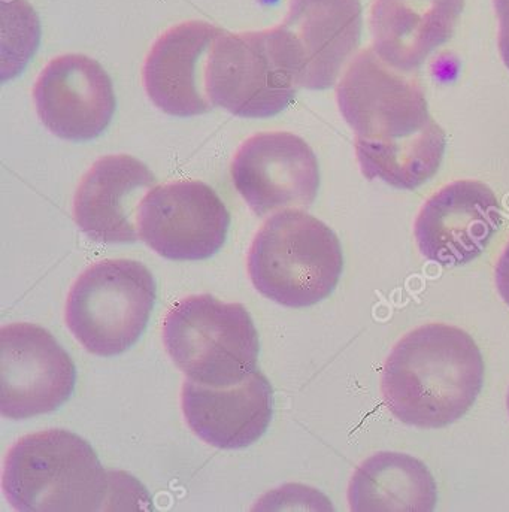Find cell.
<instances>
[{"mask_svg":"<svg viewBox=\"0 0 509 512\" xmlns=\"http://www.w3.org/2000/svg\"><path fill=\"white\" fill-rule=\"evenodd\" d=\"M232 180L254 214L308 208L320 189V166L308 144L290 132H263L239 147Z\"/></svg>","mask_w":509,"mask_h":512,"instance_id":"8fae6325","label":"cell"},{"mask_svg":"<svg viewBox=\"0 0 509 512\" xmlns=\"http://www.w3.org/2000/svg\"><path fill=\"white\" fill-rule=\"evenodd\" d=\"M184 417L196 436L221 450L256 444L274 414V390L257 369L239 384L211 387L187 378L181 395Z\"/></svg>","mask_w":509,"mask_h":512,"instance_id":"2e32d148","label":"cell"},{"mask_svg":"<svg viewBox=\"0 0 509 512\" xmlns=\"http://www.w3.org/2000/svg\"><path fill=\"white\" fill-rule=\"evenodd\" d=\"M292 53L301 89L335 86L362 39L360 0H289L277 26Z\"/></svg>","mask_w":509,"mask_h":512,"instance_id":"7c38bea8","label":"cell"},{"mask_svg":"<svg viewBox=\"0 0 509 512\" xmlns=\"http://www.w3.org/2000/svg\"><path fill=\"white\" fill-rule=\"evenodd\" d=\"M438 493L427 466L409 454L380 451L354 472L348 502L356 512H432Z\"/></svg>","mask_w":509,"mask_h":512,"instance_id":"ac0fdd59","label":"cell"},{"mask_svg":"<svg viewBox=\"0 0 509 512\" xmlns=\"http://www.w3.org/2000/svg\"><path fill=\"white\" fill-rule=\"evenodd\" d=\"M465 5L466 0H374L372 48L387 65L409 74L450 41Z\"/></svg>","mask_w":509,"mask_h":512,"instance_id":"e0dca14e","label":"cell"},{"mask_svg":"<svg viewBox=\"0 0 509 512\" xmlns=\"http://www.w3.org/2000/svg\"><path fill=\"white\" fill-rule=\"evenodd\" d=\"M77 369L44 327L6 324L0 329V411L24 420L56 411L71 399Z\"/></svg>","mask_w":509,"mask_h":512,"instance_id":"ba28073f","label":"cell"},{"mask_svg":"<svg viewBox=\"0 0 509 512\" xmlns=\"http://www.w3.org/2000/svg\"><path fill=\"white\" fill-rule=\"evenodd\" d=\"M205 87L212 105L244 118L280 114L301 89L295 60L278 27L221 33L206 60Z\"/></svg>","mask_w":509,"mask_h":512,"instance_id":"5b68a950","label":"cell"},{"mask_svg":"<svg viewBox=\"0 0 509 512\" xmlns=\"http://www.w3.org/2000/svg\"><path fill=\"white\" fill-rule=\"evenodd\" d=\"M33 101L39 120L54 136L75 142L101 136L117 108L108 72L84 54L51 60L36 81Z\"/></svg>","mask_w":509,"mask_h":512,"instance_id":"4fadbf2b","label":"cell"},{"mask_svg":"<svg viewBox=\"0 0 509 512\" xmlns=\"http://www.w3.org/2000/svg\"><path fill=\"white\" fill-rule=\"evenodd\" d=\"M163 342L177 368L205 386H235L257 371L259 333L241 304L211 295L183 299L166 315Z\"/></svg>","mask_w":509,"mask_h":512,"instance_id":"277c9868","label":"cell"},{"mask_svg":"<svg viewBox=\"0 0 509 512\" xmlns=\"http://www.w3.org/2000/svg\"><path fill=\"white\" fill-rule=\"evenodd\" d=\"M499 20L498 45L502 62L509 71V0H493Z\"/></svg>","mask_w":509,"mask_h":512,"instance_id":"ffe728a7","label":"cell"},{"mask_svg":"<svg viewBox=\"0 0 509 512\" xmlns=\"http://www.w3.org/2000/svg\"><path fill=\"white\" fill-rule=\"evenodd\" d=\"M342 271L344 254L336 233L299 209L272 215L248 254L254 289L283 307L306 308L329 298Z\"/></svg>","mask_w":509,"mask_h":512,"instance_id":"3957f363","label":"cell"},{"mask_svg":"<svg viewBox=\"0 0 509 512\" xmlns=\"http://www.w3.org/2000/svg\"><path fill=\"white\" fill-rule=\"evenodd\" d=\"M156 304V280L144 263L102 260L72 286L66 324L89 353L114 357L132 348Z\"/></svg>","mask_w":509,"mask_h":512,"instance_id":"8992f818","label":"cell"},{"mask_svg":"<svg viewBox=\"0 0 509 512\" xmlns=\"http://www.w3.org/2000/svg\"><path fill=\"white\" fill-rule=\"evenodd\" d=\"M336 101L345 123L363 141H404L435 121L421 84L383 62L374 48L348 63Z\"/></svg>","mask_w":509,"mask_h":512,"instance_id":"52a82bcc","label":"cell"},{"mask_svg":"<svg viewBox=\"0 0 509 512\" xmlns=\"http://www.w3.org/2000/svg\"><path fill=\"white\" fill-rule=\"evenodd\" d=\"M507 407H508V412H509V390H508V396H507Z\"/></svg>","mask_w":509,"mask_h":512,"instance_id":"7402d4cb","label":"cell"},{"mask_svg":"<svg viewBox=\"0 0 509 512\" xmlns=\"http://www.w3.org/2000/svg\"><path fill=\"white\" fill-rule=\"evenodd\" d=\"M445 148L447 135L436 121L404 141L381 144L354 138L363 177L398 190H415L432 180L444 160Z\"/></svg>","mask_w":509,"mask_h":512,"instance_id":"d6986e66","label":"cell"},{"mask_svg":"<svg viewBox=\"0 0 509 512\" xmlns=\"http://www.w3.org/2000/svg\"><path fill=\"white\" fill-rule=\"evenodd\" d=\"M224 30L206 21H184L159 36L144 63L150 101L175 117L202 115L214 108L205 87L212 42Z\"/></svg>","mask_w":509,"mask_h":512,"instance_id":"5bb4252c","label":"cell"},{"mask_svg":"<svg viewBox=\"0 0 509 512\" xmlns=\"http://www.w3.org/2000/svg\"><path fill=\"white\" fill-rule=\"evenodd\" d=\"M484 369L483 354L468 332L450 324H424L393 347L381 372V393L402 423L441 429L474 407Z\"/></svg>","mask_w":509,"mask_h":512,"instance_id":"6da1fadb","label":"cell"},{"mask_svg":"<svg viewBox=\"0 0 509 512\" xmlns=\"http://www.w3.org/2000/svg\"><path fill=\"white\" fill-rule=\"evenodd\" d=\"M154 184L153 172L136 157H102L75 193L74 217L81 232L99 244L138 241L139 205Z\"/></svg>","mask_w":509,"mask_h":512,"instance_id":"9a60e30c","label":"cell"},{"mask_svg":"<svg viewBox=\"0 0 509 512\" xmlns=\"http://www.w3.org/2000/svg\"><path fill=\"white\" fill-rule=\"evenodd\" d=\"M502 223L501 202L487 184L454 181L421 206L415 244L424 259L444 268L468 265L486 251Z\"/></svg>","mask_w":509,"mask_h":512,"instance_id":"30bf717a","label":"cell"},{"mask_svg":"<svg viewBox=\"0 0 509 512\" xmlns=\"http://www.w3.org/2000/svg\"><path fill=\"white\" fill-rule=\"evenodd\" d=\"M109 484L92 445L69 430L24 436L9 450L3 466V493L17 511H101Z\"/></svg>","mask_w":509,"mask_h":512,"instance_id":"7a4b0ae2","label":"cell"},{"mask_svg":"<svg viewBox=\"0 0 509 512\" xmlns=\"http://www.w3.org/2000/svg\"><path fill=\"white\" fill-rule=\"evenodd\" d=\"M230 214L202 181L154 187L138 209L139 238L169 260H205L226 242Z\"/></svg>","mask_w":509,"mask_h":512,"instance_id":"9c48e42d","label":"cell"},{"mask_svg":"<svg viewBox=\"0 0 509 512\" xmlns=\"http://www.w3.org/2000/svg\"><path fill=\"white\" fill-rule=\"evenodd\" d=\"M495 281L499 296L509 307V241L496 263Z\"/></svg>","mask_w":509,"mask_h":512,"instance_id":"44dd1931","label":"cell"}]
</instances>
